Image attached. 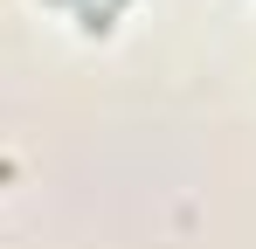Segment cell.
Instances as JSON below:
<instances>
[{"label": "cell", "instance_id": "cell-1", "mask_svg": "<svg viewBox=\"0 0 256 249\" xmlns=\"http://www.w3.org/2000/svg\"><path fill=\"white\" fill-rule=\"evenodd\" d=\"M7 173H14V166H7V160H0V180H7Z\"/></svg>", "mask_w": 256, "mask_h": 249}]
</instances>
